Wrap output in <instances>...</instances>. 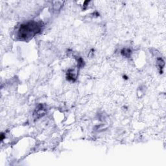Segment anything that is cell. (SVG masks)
<instances>
[{
  "label": "cell",
  "instance_id": "cell-1",
  "mask_svg": "<svg viewBox=\"0 0 166 166\" xmlns=\"http://www.w3.org/2000/svg\"><path fill=\"white\" fill-rule=\"evenodd\" d=\"M42 24L38 22L29 21L22 24L18 31L17 36L20 40H28L41 31Z\"/></svg>",
  "mask_w": 166,
  "mask_h": 166
},
{
  "label": "cell",
  "instance_id": "cell-2",
  "mask_svg": "<svg viewBox=\"0 0 166 166\" xmlns=\"http://www.w3.org/2000/svg\"><path fill=\"white\" fill-rule=\"evenodd\" d=\"M46 108L44 105L40 104L38 106L36 107V109H35L34 112V116L35 119H38L42 117H43L44 115L46 114Z\"/></svg>",
  "mask_w": 166,
  "mask_h": 166
},
{
  "label": "cell",
  "instance_id": "cell-3",
  "mask_svg": "<svg viewBox=\"0 0 166 166\" xmlns=\"http://www.w3.org/2000/svg\"><path fill=\"white\" fill-rule=\"evenodd\" d=\"M78 75V72L76 71V69H70L67 72L66 78L69 81L75 82L77 80Z\"/></svg>",
  "mask_w": 166,
  "mask_h": 166
},
{
  "label": "cell",
  "instance_id": "cell-4",
  "mask_svg": "<svg viewBox=\"0 0 166 166\" xmlns=\"http://www.w3.org/2000/svg\"><path fill=\"white\" fill-rule=\"evenodd\" d=\"M121 55L123 57L129 58L131 56L132 51L131 49L129 48H123L121 49Z\"/></svg>",
  "mask_w": 166,
  "mask_h": 166
},
{
  "label": "cell",
  "instance_id": "cell-5",
  "mask_svg": "<svg viewBox=\"0 0 166 166\" xmlns=\"http://www.w3.org/2000/svg\"><path fill=\"white\" fill-rule=\"evenodd\" d=\"M157 64L160 70V74H162V70L163 69V67H164L165 62L164 61H163V60L162 59V58H158V59H157Z\"/></svg>",
  "mask_w": 166,
  "mask_h": 166
},
{
  "label": "cell",
  "instance_id": "cell-6",
  "mask_svg": "<svg viewBox=\"0 0 166 166\" xmlns=\"http://www.w3.org/2000/svg\"><path fill=\"white\" fill-rule=\"evenodd\" d=\"M83 66H84V60H82V58L80 57L77 60V67L78 68H81Z\"/></svg>",
  "mask_w": 166,
  "mask_h": 166
}]
</instances>
